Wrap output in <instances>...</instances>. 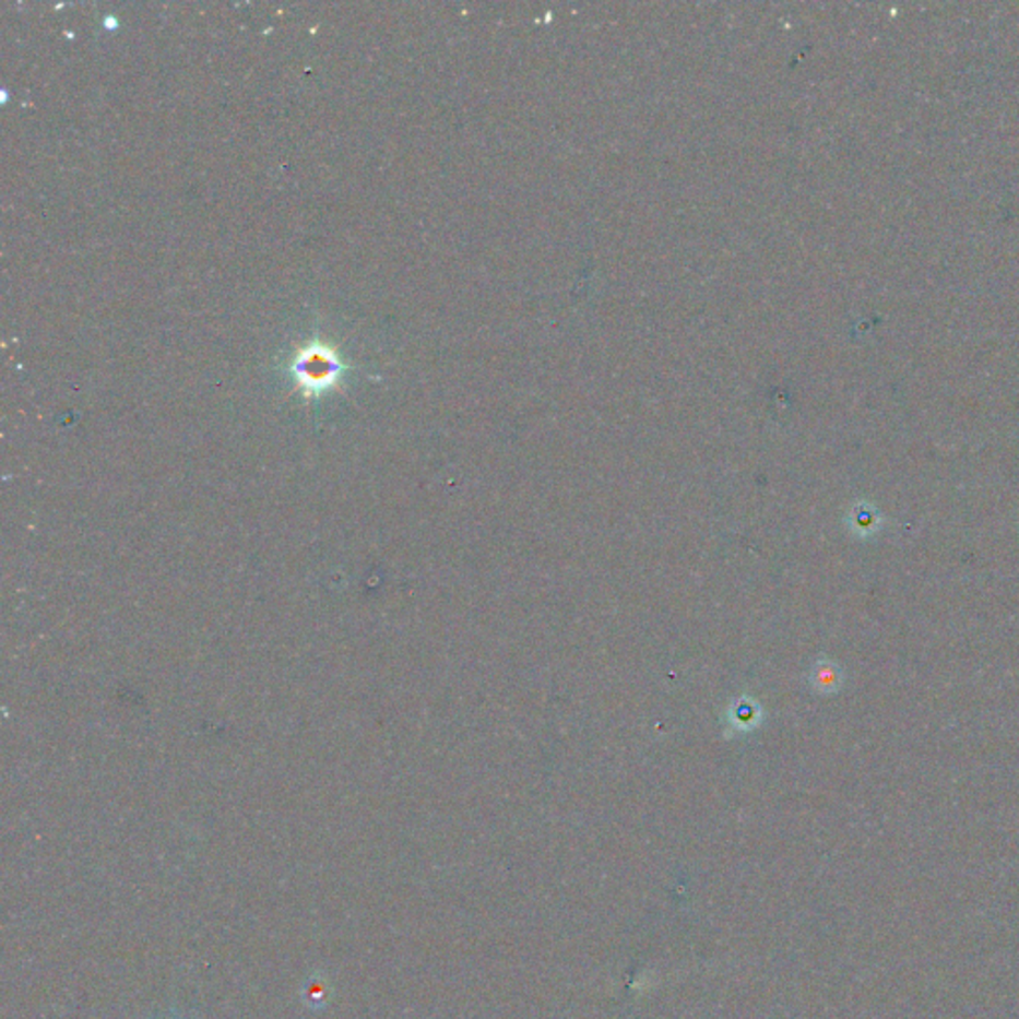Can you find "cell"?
I'll return each instance as SVG.
<instances>
[{"label":"cell","mask_w":1019,"mask_h":1019,"mask_svg":"<svg viewBox=\"0 0 1019 1019\" xmlns=\"http://www.w3.org/2000/svg\"><path fill=\"white\" fill-rule=\"evenodd\" d=\"M348 367L335 348L321 341H313L299 348L292 363V372L305 399L321 396L333 389L345 377Z\"/></svg>","instance_id":"cell-1"}]
</instances>
